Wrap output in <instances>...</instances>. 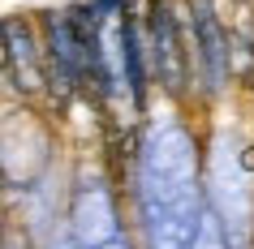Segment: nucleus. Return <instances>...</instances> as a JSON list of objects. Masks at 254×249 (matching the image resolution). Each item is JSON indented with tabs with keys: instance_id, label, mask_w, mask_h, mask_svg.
<instances>
[{
	"instance_id": "7ed1b4c3",
	"label": "nucleus",
	"mask_w": 254,
	"mask_h": 249,
	"mask_svg": "<svg viewBox=\"0 0 254 249\" xmlns=\"http://www.w3.org/2000/svg\"><path fill=\"white\" fill-rule=\"evenodd\" d=\"M121 65H125L129 95L142 103V91H147V78H142V48H138V30H134V22H129V17L121 22Z\"/></svg>"
},
{
	"instance_id": "f257e3e1",
	"label": "nucleus",
	"mask_w": 254,
	"mask_h": 249,
	"mask_svg": "<svg viewBox=\"0 0 254 249\" xmlns=\"http://www.w3.org/2000/svg\"><path fill=\"white\" fill-rule=\"evenodd\" d=\"M151 30H155V69H160L164 86H168V91H181V86H186V52H181L177 17L168 13V4H155Z\"/></svg>"
},
{
	"instance_id": "f03ea898",
	"label": "nucleus",
	"mask_w": 254,
	"mask_h": 249,
	"mask_svg": "<svg viewBox=\"0 0 254 249\" xmlns=\"http://www.w3.org/2000/svg\"><path fill=\"white\" fill-rule=\"evenodd\" d=\"M194 48H198V65L202 78H207V91H220L228 82V43L215 26V17L207 4H198V17H194Z\"/></svg>"
}]
</instances>
